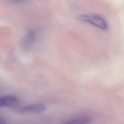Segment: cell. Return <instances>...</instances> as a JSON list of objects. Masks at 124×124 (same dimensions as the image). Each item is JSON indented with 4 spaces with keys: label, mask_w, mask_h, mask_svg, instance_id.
<instances>
[{
    "label": "cell",
    "mask_w": 124,
    "mask_h": 124,
    "mask_svg": "<svg viewBox=\"0 0 124 124\" xmlns=\"http://www.w3.org/2000/svg\"><path fill=\"white\" fill-rule=\"evenodd\" d=\"M17 98L13 95H7L0 98V107L14 106L17 103Z\"/></svg>",
    "instance_id": "3957f363"
},
{
    "label": "cell",
    "mask_w": 124,
    "mask_h": 124,
    "mask_svg": "<svg viewBox=\"0 0 124 124\" xmlns=\"http://www.w3.org/2000/svg\"><path fill=\"white\" fill-rule=\"evenodd\" d=\"M46 109V107L43 104H36L24 106L19 108L20 112H41Z\"/></svg>",
    "instance_id": "7a4b0ae2"
},
{
    "label": "cell",
    "mask_w": 124,
    "mask_h": 124,
    "mask_svg": "<svg viewBox=\"0 0 124 124\" xmlns=\"http://www.w3.org/2000/svg\"><path fill=\"white\" fill-rule=\"evenodd\" d=\"M15 1H22L24 0H14Z\"/></svg>",
    "instance_id": "8992f818"
},
{
    "label": "cell",
    "mask_w": 124,
    "mask_h": 124,
    "mask_svg": "<svg viewBox=\"0 0 124 124\" xmlns=\"http://www.w3.org/2000/svg\"><path fill=\"white\" fill-rule=\"evenodd\" d=\"M91 120L87 116H79L69 120L63 124H90Z\"/></svg>",
    "instance_id": "277c9868"
},
{
    "label": "cell",
    "mask_w": 124,
    "mask_h": 124,
    "mask_svg": "<svg viewBox=\"0 0 124 124\" xmlns=\"http://www.w3.org/2000/svg\"><path fill=\"white\" fill-rule=\"evenodd\" d=\"M0 124H6V123L0 117Z\"/></svg>",
    "instance_id": "5b68a950"
},
{
    "label": "cell",
    "mask_w": 124,
    "mask_h": 124,
    "mask_svg": "<svg viewBox=\"0 0 124 124\" xmlns=\"http://www.w3.org/2000/svg\"><path fill=\"white\" fill-rule=\"evenodd\" d=\"M77 18L80 21L89 23L100 29L103 30L108 29V26L106 20L99 15L95 14L80 15Z\"/></svg>",
    "instance_id": "6da1fadb"
}]
</instances>
